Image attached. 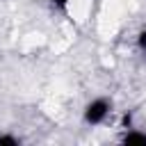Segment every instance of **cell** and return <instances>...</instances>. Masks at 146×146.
I'll list each match as a JSON object with an SVG mask.
<instances>
[{
	"label": "cell",
	"instance_id": "obj_4",
	"mask_svg": "<svg viewBox=\"0 0 146 146\" xmlns=\"http://www.w3.org/2000/svg\"><path fill=\"white\" fill-rule=\"evenodd\" d=\"M137 43H139V48H141V50H146V27L139 32V36H137Z\"/></svg>",
	"mask_w": 146,
	"mask_h": 146
},
{
	"label": "cell",
	"instance_id": "obj_3",
	"mask_svg": "<svg viewBox=\"0 0 146 146\" xmlns=\"http://www.w3.org/2000/svg\"><path fill=\"white\" fill-rule=\"evenodd\" d=\"M0 146H18V139L11 135H0Z\"/></svg>",
	"mask_w": 146,
	"mask_h": 146
},
{
	"label": "cell",
	"instance_id": "obj_6",
	"mask_svg": "<svg viewBox=\"0 0 146 146\" xmlns=\"http://www.w3.org/2000/svg\"><path fill=\"white\" fill-rule=\"evenodd\" d=\"M130 125H132V116L125 114V116H123V128H130Z\"/></svg>",
	"mask_w": 146,
	"mask_h": 146
},
{
	"label": "cell",
	"instance_id": "obj_5",
	"mask_svg": "<svg viewBox=\"0 0 146 146\" xmlns=\"http://www.w3.org/2000/svg\"><path fill=\"white\" fill-rule=\"evenodd\" d=\"M50 5H52V7H57V9H66L68 0H50Z\"/></svg>",
	"mask_w": 146,
	"mask_h": 146
},
{
	"label": "cell",
	"instance_id": "obj_1",
	"mask_svg": "<svg viewBox=\"0 0 146 146\" xmlns=\"http://www.w3.org/2000/svg\"><path fill=\"white\" fill-rule=\"evenodd\" d=\"M107 112H110V103L105 98H96V100H91L84 107V121L89 125H96V123H100L107 116Z\"/></svg>",
	"mask_w": 146,
	"mask_h": 146
},
{
	"label": "cell",
	"instance_id": "obj_2",
	"mask_svg": "<svg viewBox=\"0 0 146 146\" xmlns=\"http://www.w3.org/2000/svg\"><path fill=\"white\" fill-rule=\"evenodd\" d=\"M123 144H128V146H132V144L146 146V135H144V132H128V135L123 137Z\"/></svg>",
	"mask_w": 146,
	"mask_h": 146
}]
</instances>
